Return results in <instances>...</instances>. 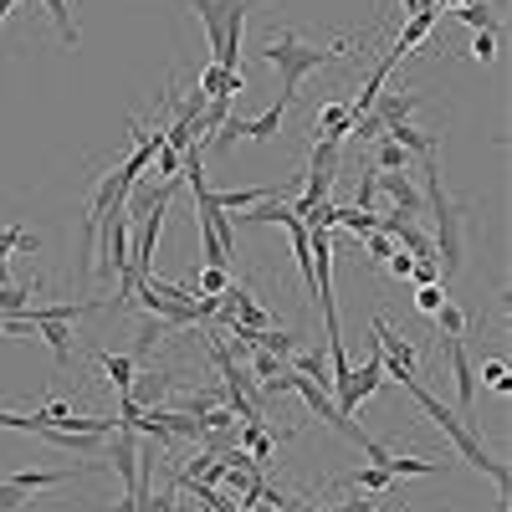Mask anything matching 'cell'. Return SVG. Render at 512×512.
I'll return each instance as SVG.
<instances>
[{
  "instance_id": "4",
  "label": "cell",
  "mask_w": 512,
  "mask_h": 512,
  "mask_svg": "<svg viewBox=\"0 0 512 512\" xmlns=\"http://www.w3.org/2000/svg\"><path fill=\"white\" fill-rule=\"evenodd\" d=\"M267 0H190V11L200 16L205 36H210V62L236 72L241 62V31H246V16Z\"/></svg>"
},
{
  "instance_id": "6",
  "label": "cell",
  "mask_w": 512,
  "mask_h": 512,
  "mask_svg": "<svg viewBox=\"0 0 512 512\" xmlns=\"http://www.w3.org/2000/svg\"><path fill=\"white\" fill-rule=\"evenodd\" d=\"M139 436L134 431H128V425H118V431H113V451H108V472H118V482L123 487H134V477H139Z\"/></svg>"
},
{
  "instance_id": "28",
  "label": "cell",
  "mask_w": 512,
  "mask_h": 512,
  "mask_svg": "<svg viewBox=\"0 0 512 512\" xmlns=\"http://www.w3.org/2000/svg\"><path fill=\"white\" fill-rule=\"evenodd\" d=\"M21 507H31V497H26V492L6 477V482H0V512H21Z\"/></svg>"
},
{
  "instance_id": "17",
  "label": "cell",
  "mask_w": 512,
  "mask_h": 512,
  "mask_svg": "<svg viewBox=\"0 0 512 512\" xmlns=\"http://www.w3.org/2000/svg\"><path fill=\"white\" fill-rule=\"evenodd\" d=\"M36 436H47L52 446H62V451H77V456H98V446H103V436H77V431H57V425H41Z\"/></svg>"
},
{
  "instance_id": "21",
  "label": "cell",
  "mask_w": 512,
  "mask_h": 512,
  "mask_svg": "<svg viewBox=\"0 0 512 512\" xmlns=\"http://www.w3.org/2000/svg\"><path fill=\"white\" fill-rule=\"evenodd\" d=\"M241 441H246V456H251L256 466L272 456V436H267V425H262V420H251L246 431H241Z\"/></svg>"
},
{
  "instance_id": "15",
  "label": "cell",
  "mask_w": 512,
  "mask_h": 512,
  "mask_svg": "<svg viewBox=\"0 0 512 512\" xmlns=\"http://www.w3.org/2000/svg\"><path fill=\"white\" fill-rule=\"evenodd\" d=\"M379 472H390V477H441L446 472V461H431V456H395L379 466Z\"/></svg>"
},
{
  "instance_id": "7",
  "label": "cell",
  "mask_w": 512,
  "mask_h": 512,
  "mask_svg": "<svg viewBox=\"0 0 512 512\" xmlns=\"http://www.w3.org/2000/svg\"><path fill=\"white\" fill-rule=\"evenodd\" d=\"M374 190L390 195L400 216H425V195L415 190V180H410V175H400V169H395V175H384V169H379V175H374Z\"/></svg>"
},
{
  "instance_id": "2",
  "label": "cell",
  "mask_w": 512,
  "mask_h": 512,
  "mask_svg": "<svg viewBox=\"0 0 512 512\" xmlns=\"http://www.w3.org/2000/svg\"><path fill=\"white\" fill-rule=\"evenodd\" d=\"M400 390H410V395L420 400V410H425V415H431V420L441 425V436H446V441L456 446V456H461L466 466H472V472H482V477H487V482L497 487V502L507 507V466L487 456V446L477 441V431H472V425H466V420H461L456 410H446V405H441V400H436L431 390H425V384H420V379H410V384H400Z\"/></svg>"
},
{
  "instance_id": "31",
  "label": "cell",
  "mask_w": 512,
  "mask_h": 512,
  "mask_svg": "<svg viewBox=\"0 0 512 512\" xmlns=\"http://www.w3.org/2000/svg\"><path fill=\"white\" fill-rule=\"evenodd\" d=\"M472 57H477L482 67H492V62H497V41H492L487 31H477V41H472Z\"/></svg>"
},
{
  "instance_id": "16",
  "label": "cell",
  "mask_w": 512,
  "mask_h": 512,
  "mask_svg": "<svg viewBox=\"0 0 512 512\" xmlns=\"http://www.w3.org/2000/svg\"><path fill=\"white\" fill-rule=\"evenodd\" d=\"M451 16H456V21H466L472 31H487V36H492V31L502 26V16H497V11L487 6V0H461V6H456Z\"/></svg>"
},
{
  "instance_id": "1",
  "label": "cell",
  "mask_w": 512,
  "mask_h": 512,
  "mask_svg": "<svg viewBox=\"0 0 512 512\" xmlns=\"http://www.w3.org/2000/svg\"><path fill=\"white\" fill-rule=\"evenodd\" d=\"M349 52H354V36H338L333 47H308V41L297 36L292 26L267 31V41H262V57L277 67V77H282V98H287V103H297V88H303V77H308V72H318V67L333 62V57H349Z\"/></svg>"
},
{
  "instance_id": "8",
  "label": "cell",
  "mask_w": 512,
  "mask_h": 512,
  "mask_svg": "<svg viewBox=\"0 0 512 512\" xmlns=\"http://www.w3.org/2000/svg\"><path fill=\"white\" fill-rule=\"evenodd\" d=\"M384 384H390V379H384V354H379V344H374V349H369V359L349 374V400H354V405H364L369 395H379V390H384Z\"/></svg>"
},
{
  "instance_id": "20",
  "label": "cell",
  "mask_w": 512,
  "mask_h": 512,
  "mask_svg": "<svg viewBox=\"0 0 512 512\" xmlns=\"http://www.w3.org/2000/svg\"><path fill=\"white\" fill-rule=\"evenodd\" d=\"M287 364H292V374H308V379H318L323 390H328V354H323V349H313V354H292Z\"/></svg>"
},
{
  "instance_id": "25",
  "label": "cell",
  "mask_w": 512,
  "mask_h": 512,
  "mask_svg": "<svg viewBox=\"0 0 512 512\" xmlns=\"http://www.w3.org/2000/svg\"><path fill=\"white\" fill-rule=\"evenodd\" d=\"M226 287H231V272H226V267H200V272H195V292L221 297Z\"/></svg>"
},
{
  "instance_id": "18",
  "label": "cell",
  "mask_w": 512,
  "mask_h": 512,
  "mask_svg": "<svg viewBox=\"0 0 512 512\" xmlns=\"http://www.w3.org/2000/svg\"><path fill=\"white\" fill-rule=\"evenodd\" d=\"M431 323H436L441 338H466V328H472V318H466L456 303H441V308L431 313Z\"/></svg>"
},
{
  "instance_id": "30",
  "label": "cell",
  "mask_w": 512,
  "mask_h": 512,
  "mask_svg": "<svg viewBox=\"0 0 512 512\" xmlns=\"http://www.w3.org/2000/svg\"><path fill=\"white\" fill-rule=\"evenodd\" d=\"M180 164H185V154L180 149H159V180H180Z\"/></svg>"
},
{
  "instance_id": "10",
  "label": "cell",
  "mask_w": 512,
  "mask_h": 512,
  "mask_svg": "<svg viewBox=\"0 0 512 512\" xmlns=\"http://www.w3.org/2000/svg\"><path fill=\"white\" fill-rule=\"evenodd\" d=\"M415 108H420V93H379L369 113H374L384 128H395V123H410Z\"/></svg>"
},
{
  "instance_id": "35",
  "label": "cell",
  "mask_w": 512,
  "mask_h": 512,
  "mask_svg": "<svg viewBox=\"0 0 512 512\" xmlns=\"http://www.w3.org/2000/svg\"><path fill=\"white\" fill-rule=\"evenodd\" d=\"M338 512H374L369 497H349V502H338Z\"/></svg>"
},
{
  "instance_id": "33",
  "label": "cell",
  "mask_w": 512,
  "mask_h": 512,
  "mask_svg": "<svg viewBox=\"0 0 512 512\" xmlns=\"http://www.w3.org/2000/svg\"><path fill=\"white\" fill-rule=\"evenodd\" d=\"M384 267H390V277H395V282H400V277H410V267H415V256H410V251H400V246H395V251H390V262H384Z\"/></svg>"
},
{
  "instance_id": "34",
  "label": "cell",
  "mask_w": 512,
  "mask_h": 512,
  "mask_svg": "<svg viewBox=\"0 0 512 512\" xmlns=\"http://www.w3.org/2000/svg\"><path fill=\"white\" fill-rule=\"evenodd\" d=\"M410 277H415L420 287H431V282H441V267H436V262H415V267H410Z\"/></svg>"
},
{
  "instance_id": "32",
  "label": "cell",
  "mask_w": 512,
  "mask_h": 512,
  "mask_svg": "<svg viewBox=\"0 0 512 512\" xmlns=\"http://www.w3.org/2000/svg\"><path fill=\"white\" fill-rule=\"evenodd\" d=\"M482 379L502 395V390H507V364H502V359H487V364H482Z\"/></svg>"
},
{
  "instance_id": "12",
  "label": "cell",
  "mask_w": 512,
  "mask_h": 512,
  "mask_svg": "<svg viewBox=\"0 0 512 512\" xmlns=\"http://www.w3.org/2000/svg\"><path fill=\"white\" fill-rule=\"evenodd\" d=\"M26 328H31V323H26ZM26 328H21V333H26ZM36 328H41V338H47V349H52L57 369H67V364H72V323H57V318H41Z\"/></svg>"
},
{
  "instance_id": "36",
  "label": "cell",
  "mask_w": 512,
  "mask_h": 512,
  "mask_svg": "<svg viewBox=\"0 0 512 512\" xmlns=\"http://www.w3.org/2000/svg\"><path fill=\"white\" fill-rule=\"evenodd\" d=\"M21 6H26V0H0V21H6L11 11H21Z\"/></svg>"
},
{
  "instance_id": "13",
  "label": "cell",
  "mask_w": 512,
  "mask_h": 512,
  "mask_svg": "<svg viewBox=\"0 0 512 512\" xmlns=\"http://www.w3.org/2000/svg\"><path fill=\"white\" fill-rule=\"evenodd\" d=\"M98 369L108 374V384L118 395H128V384H134V374H139V359L134 354H108V349H98Z\"/></svg>"
},
{
  "instance_id": "29",
  "label": "cell",
  "mask_w": 512,
  "mask_h": 512,
  "mask_svg": "<svg viewBox=\"0 0 512 512\" xmlns=\"http://www.w3.org/2000/svg\"><path fill=\"white\" fill-rule=\"evenodd\" d=\"M164 333H169V323H154V318H149V323L139 328V344H134V359H139V354H149V349L159 344Z\"/></svg>"
},
{
  "instance_id": "9",
  "label": "cell",
  "mask_w": 512,
  "mask_h": 512,
  "mask_svg": "<svg viewBox=\"0 0 512 512\" xmlns=\"http://www.w3.org/2000/svg\"><path fill=\"white\" fill-rule=\"evenodd\" d=\"M354 118H359V113H354L349 103H323V108L313 113V123H308V128H313V139H323V134H328V139H349Z\"/></svg>"
},
{
  "instance_id": "5",
  "label": "cell",
  "mask_w": 512,
  "mask_h": 512,
  "mask_svg": "<svg viewBox=\"0 0 512 512\" xmlns=\"http://www.w3.org/2000/svg\"><path fill=\"white\" fill-rule=\"evenodd\" d=\"M441 349H446V364H451V379H456V400H461V420H466L472 415V400H477V364H472L461 338H441Z\"/></svg>"
},
{
  "instance_id": "38",
  "label": "cell",
  "mask_w": 512,
  "mask_h": 512,
  "mask_svg": "<svg viewBox=\"0 0 512 512\" xmlns=\"http://www.w3.org/2000/svg\"><path fill=\"white\" fill-rule=\"evenodd\" d=\"M236 512H251V507H236Z\"/></svg>"
},
{
  "instance_id": "26",
  "label": "cell",
  "mask_w": 512,
  "mask_h": 512,
  "mask_svg": "<svg viewBox=\"0 0 512 512\" xmlns=\"http://www.w3.org/2000/svg\"><path fill=\"white\" fill-rule=\"evenodd\" d=\"M364 251H369L374 267H384V262H390V251H395V241L384 236V231H369V236H364Z\"/></svg>"
},
{
  "instance_id": "24",
  "label": "cell",
  "mask_w": 512,
  "mask_h": 512,
  "mask_svg": "<svg viewBox=\"0 0 512 512\" xmlns=\"http://www.w3.org/2000/svg\"><path fill=\"white\" fill-rule=\"evenodd\" d=\"M390 472H379V466H359V472L349 477V487H359V492H390Z\"/></svg>"
},
{
  "instance_id": "37",
  "label": "cell",
  "mask_w": 512,
  "mask_h": 512,
  "mask_svg": "<svg viewBox=\"0 0 512 512\" xmlns=\"http://www.w3.org/2000/svg\"><path fill=\"white\" fill-rule=\"evenodd\" d=\"M0 333H6V318H0Z\"/></svg>"
},
{
  "instance_id": "22",
  "label": "cell",
  "mask_w": 512,
  "mask_h": 512,
  "mask_svg": "<svg viewBox=\"0 0 512 512\" xmlns=\"http://www.w3.org/2000/svg\"><path fill=\"white\" fill-rule=\"evenodd\" d=\"M374 169H384V175H395V169H400V175H405V169H410V154H405V149H400L395 139H379Z\"/></svg>"
},
{
  "instance_id": "19",
  "label": "cell",
  "mask_w": 512,
  "mask_h": 512,
  "mask_svg": "<svg viewBox=\"0 0 512 512\" xmlns=\"http://www.w3.org/2000/svg\"><path fill=\"white\" fill-rule=\"evenodd\" d=\"M333 226H344L349 236H369V231H379V216H374V210H359V205H338V221Z\"/></svg>"
},
{
  "instance_id": "14",
  "label": "cell",
  "mask_w": 512,
  "mask_h": 512,
  "mask_svg": "<svg viewBox=\"0 0 512 512\" xmlns=\"http://www.w3.org/2000/svg\"><path fill=\"white\" fill-rule=\"evenodd\" d=\"M287 108H292V103H287V98H277L262 118H246V139H251V144H272V139L282 134V118H287Z\"/></svg>"
},
{
  "instance_id": "27",
  "label": "cell",
  "mask_w": 512,
  "mask_h": 512,
  "mask_svg": "<svg viewBox=\"0 0 512 512\" xmlns=\"http://www.w3.org/2000/svg\"><path fill=\"white\" fill-rule=\"evenodd\" d=\"M441 303H446V287H441V282H431V287H420V292H415V308H420L425 318H431Z\"/></svg>"
},
{
  "instance_id": "11",
  "label": "cell",
  "mask_w": 512,
  "mask_h": 512,
  "mask_svg": "<svg viewBox=\"0 0 512 512\" xmlns=\"http://www.w3.org/2000/svg\"><path fill=\"white\" fill-rule=\"evenodd\" d=\"M169 384H175V374H154V369H144V374H134V384H128V400L134 405H164V395H169Z\"/></svg>"
},
{
  "instance_id": "3",
  "label": "cell",
  "mask_w": 512,
  "mask_h": 512,
  "mask_svg": "<svg viewBox=\"0 0 512 512\" xmlns=\"http://www.w3.org/2000/svg\"><path fill=\"white\" fill-rule=\"evenodd\" d=\"M425 175V210H431V221H436V267L441 277H456L461 272V251H466V205H456L441 185V164H425L420 169Z\"/></svg>"
},
{
  "instance_id": "23",
  "label": "cell",
  "mask_w": 512,
  "mask_h": 512,
  "mask_svg": "<svg viewBox=\"0 0 512 512\" xmlns=\"http://www.w3.org/2000/svg\"><path fill=\"white\" fill-rule=\"evenodd\" d=\"M41 6H47V16L57 21V31H62V41H67V47H77V21H72V6H67V0H41Z\"/></svg>"
}]
</instances>
